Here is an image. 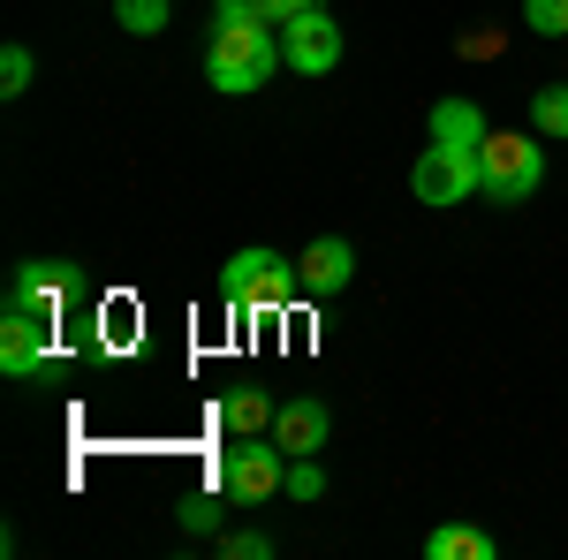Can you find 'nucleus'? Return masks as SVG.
<instances>
[{
    "label": "nucleus",
    "instance_id": "f257e3e1",
    "mask_svg": "<svg viewBox=\"0 0 568 560\" xmlns=\"http://www.w3.org/2000/svg\"><path fill=\"white\" fill-rule=\"evenodd\" d=\"M281 69H288L281 23H235V31H213V45H205V84H213L220 99H251V91H265Z\"/></svg>",
    "mask_w": 568,
    "mask_h": 560
},
{
    "label": "nucleus",
    "instance_id": "f03ea898",
    "mask_svg": "<svg viewBox=\"0 0 568 560\" xmlns=\"http://www.w3.org/2000/svg\"><path fill=\"white\" fill-rule=\"evenodd\" d=\"M296 288H304V273L281 258V251H265V243H251V251H235V258L220 265V303H227V310H251V318L288 310Z\"/></svg>",
    "mask_w": 568,
    "mask_h": 560
},
{
    "label": "nucleus",
    "instance_id": "7ed1b4c3",
    "mask_svg": "<svg viewBox=\"0 0 568 560\" xmlns=\"http://www.w3.org/2000/svg\"><path fill=\"white\" fill-rule=\"evenodd\" d=\"M478 174H485V190H478L485 205H530V197H538V182H546V144L493 130L478 144Z\"/></svg>",
    "mask_w": 568,
    "mask_h": 560
},
{
    "label": "nucleus",
    "instance_id": "20e7f679",
    "mask_svg": "<svg viewBox=\"0 0 568 560\" xmlns=\"http://www.w3.org/2000/svg\"><path fill=\"white\" fill-rule=\"evenodd\" d=\"M478 190H485L478 152H463V144H439L433 136V144L409 160V197H417V205H439V213H447V205H470Z\"/></svg>",
    "mask_w": 568,
    "mask_h": 560
},
{
    "label": "nucleus",
    "instance_id": "39448f33",
    "mask_svg": "<svg viewBox=\"0 0 568 560\" xmlns=\"http://www.w3.org/2000/svg\"><path fill=\"white\" fill-rule=\"evenodd\" d=\"M220 485H227V500H273V492H288V455H281V439L265 431V439H227L220 447Z\"/></svg>",
    "mask_w": 568,
    "mask_h": 560
},
{
    "label": "nucleus",
    "instance_id": "423d86ee",
    "mask_svg": "<svg viewBox=\"0 0 568 560\" xmlns=\"http://www.w3.org/2000/svg\"><path fill=\"white\" fill-rule=\"evenodd\" d=\"M84 296V265L69 258H23L8 273V303H23V310H45L53 326H61V310Z\"/></svg>",
    "mask_w": 568,
    "mask_h": 560
},
{
    "label": "nucleus",
    "instance_id": "0eeeda50",
    "mask_svg": "<svg viewBox=\"0 0 568 560\" xmlns=\"http://www.w3.org/2000/svg\"><path fill=\"white\" fill-rule=\"evenodd\" d=\"M45 356H53V318L8 303V310H0V371H8V379H39Z\"/></svg>",
    "mask_w": 568,
    "mask_h": 560
},
{
    "label": "nucleus",
    "instance_id": "6e6552de",
    "mask_svg": "<svg viewBox=\"0 0 568 560\" xmlns=\"http://www.w3.org/2000/svg\"><path fill=\"white\" fill-rule=\"evenodd\" d=\"M281 53H288L296 77H334V69H342V23H334L326 8H311L296 23H281Z\"/></svg>",
    "mask_w": 568,
    "mask_h": 560
},
{
    "label": "nucleus",
    "instance_id": "1a4fd4ad",
    "mask_svg": "<svg viewBox=\"0 0 568 560\" xmlns=\"http://www.w3.org/2000/svg\"><path fill=\"white\" fill-rule=\"evenodd\" d=\"M296 273H304V296H349L356 243H349V235H318L304 258H296Z\"/></svg>",
    "mask_w": 568,
    "mask_h": 560
},
{
    "label": "nucleus",
    "instance_id": "9d476101",
    "mask_svg": "<svg viewBox=\"0 0 568 560\" xmlns=\"http://www.w3.org/2000/svg\"><path fill=\"white\" fill-rule=\"evenodd\" d=\"M326 431H334V409H326L318 394H296V401L273 409V439H281V455H318Z\"/></svg>",
    "mask_w": 568,
    "mask_h": 560
},
{
    "label": "nucleus",
    "instance_id": "9b49d317",
    "mask_svg": "<svg viewBox=\"0 0 568 560\" xmlns=\"http://www.w3.org/2000/svg\"><path fill=\"white\" fill-rule=\"evenodd\" d=\"M273 409H281V401L265 387H235L220 401V431H227V439H258V431H273Z\"/></svg>",
    "mask_w": 568,
    "mask_h": 560
},
{
    "label": "nucleus",
    "instance_id": "f8f14e48",
    "mask_svg": "<svg viewBox=\"0 0 568 560\" xmlns=\"http://www.w3.org/2000/svg\"><path fill=\"white\" fill-rule=\"evenodd\" d=\"M433 136H439V144H463V152H478L493 130H485L478 99H433Z\"/></svg>",
    "mask_w": 568,
    "mask_h": 560
},
{
    "label": "nucleus",
    "instance_id": "ddd939ff",
    "mask_svg": "<svg viewBox=\"0 0 568 560\" xmlns=\"http://www.w3.org/2000/svg\"><path fill=\"white\" fill-rule=\"evenodd\" d=\"M500 546L485 538L478 522H439V530H425V560H493Z\"/></svg>",
    "mask_w": 568,
    "mask_h": 560
},
{
    "label": "nucleus",
    "instance_id": "4468645a",
    "mask_svg": "<svg viewBox=\"0 0 568 560\" xmlns=\"http://www.w3.org/2000/svg\"><path fill=\"white\" fill-rule=\"evenodd\" d=\"M227 485H205V492H182V508H175V522L190 530V538H220L227 530Z\"/></svg>",
    "mask_w": 568,
    "mask_h": 560
},
{
    "label": "nucleus",
    "instance_id": "2eb2a0df",
    "mask_svg": "<svg viewBox=\"0 0 568 560\" xmlns=\"http://www.w3.org/2000/svg\"><path fill=\"white\" fill-rule=\"evenodd\" d=\"M114 23H122L130 39H152V31L175 23V0H114Z\"/></svg>",
    "mask_w": 568,
    "mask_h": 560
},
{
    "label": "nucleus",
    "instance_id": "dca6fc26",
    "mask_svg": "<svg viewBox=\"0 0 568 560\" xmlns=\"http://www.w3.org/2000/svg\"><path fill=\"white\" fill-rule=\"evenodd\" d=\"M530 130L554 136V144H568V84H546L538 99H530Z\"/></svg>",
    "mask_w": 568,
    "mask_h": 560
},
{
    "label": "nucleus",
    "instance_id": "f3484780",
    "mask_svg": "<svg viewBox=\"0 0 568 560\" xmlns=\"http://www.w3.org/2000/svg\"><path fill=\"white\" fill-rule=\"evenodd\" d=\"M39 77V61H31V45H0V99H23Z\"/></svg>",
    "mask_w": 568,
    "mask_h": 560
},
{
    "label": "nucleus",
    "instance_id": "a211bd4d",
    "mask_svg": "<svg viewBox=\"0 0 568 560\" xmlns=\"http://www.w3.org/2000/svg\"><path fill=\"white\" fill-rule=\"evenodd\" d=\"M530 39H568V0H524Z\"/></svg>",
    "mask_w": 568,
    "mask_h": 560
},
{
    "label": "nucleus",
    "instance_id": "6ab92c4d",
    "mask_svg": "<svg viewBox=\"0 0 568 560\" xmlns=\"http://www.w3.org/2000/svg\"><path fill=\"white\" fill-rule=\"evenodd\" d=\"M288 500H326V470H318V455H288Z\"/></svg>",
    "mask_w": 568,
    "mask_h": 560
},
{
    "label": "nucleus",
    "instance_id": "aec40b11",
    "mask_svg": "<svg viewBox=\"0 0 568 560\" xmlns=\"http://www.w3.org/2000/svg\"><path fill=\"white\" fill-rule=\"evenodd\" d=\"M220 553L227 560H273V538L265 530H220Z\"/></svg>",
    "mask_w": 568,
    "mask_h": 560
},
{
    "label": "nucleus",
    "instance_id": "412c9836",
    "mask_svg": "<svg viewBox=\"0 0 568 560\" xmlns=\"http://www.w3.org/2000/svg\"><path fill=\"white\" fill-rule=\"evenodd\" d=\"M235 23H265L258 0H213V31H235Z\"/></svg>",
    "mask_w": 568,
    "mask_h": 560
},
{
    "label": "nucleus",
    "instance_id": "4be33fe9",
    "mask_svg": "<svg viewBox=\"0 0 568 560\" xmlns=\"http://www.w3.org/2000/svg\"><path fill=\"white\" fill-rule=\"evenodd\" d=\"M500 31H463V39H455V53H463V61H493V53H500Z\"/></svg>",
    "mask_w": 568,
    "mask_h": 560
},
{
    "label": "nucleus",
    "instance_id": "5701e85b",
    "mask_svg": "<svg viewBox=\"0 0 568 560\" xmlns=\"http://www.w3.org/2000/svg\"><path fill=\"white\" fill-rule=\"evenodd\" d=\"M258 8H265V23H296V16H311L318 0H258Z\"/></svg>",
    "mask_w": 568,
    "mask_h": 560
}]
</instances>
